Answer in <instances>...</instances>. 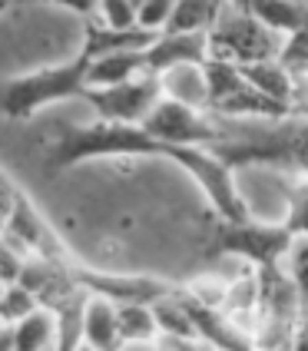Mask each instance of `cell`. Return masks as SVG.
<instances>
[{
  "instance_id": "cell-1",
  "label": "cell",
  "mask_w": 308,
  "mask_h": 351,
  "mask_svg": "<svg viewBox=\"0 0 308 351\" xmlns=\"http://www.w3.org/2000/svg\"><path fill=\"white\" fill-rule=\"evenodd\" d=\"M169 159L173 166H179L186 176H193V182L202 189V195L209 199V206L215 209L219 219L226 222H239L249 219V206L235 186L232 166L222 156H215L212 149L202 146H173L156 139L146 126L139 123H103L93 119L90 126L70 130L63 139H57L50 146V166L67 169V166H80L90 159Z\"/></svg>"
},
{
  "instance_id": "cell-2",
  "label": "cell",
  "mask_w": 308,
  "mask_h": 351,
  "mask_svg": "<svg viewBox=\"0 0 308 351\" xmlns=\"http://www.w3.org/2000/svg\"><path fill=\"white\" fill-rule=\"evenodd\" d=\"M90 63H93V57L80 47V53L70 57L67 63L10 77L7 86H3V117L7 119H30L34 113L47 110L50 103L83 97L86 77H90Z\"/></svg>"
},
{
  "instance_id": "cell-3",
  "label": "cell",
  "mask_w": 308,
  "mask_h": 351,
  "mask_svg": "<svg viewBox=\"0 0 308 351\" xmlns=\"http://www.w3.org/2000/svg\"><path fill=\"white\" fill-rule=\"evenodd\" d=\"M295 235L289 232L285 222H259V219H239L226 222L219 219V226L212 229L209 252L212 255H235L246 258L255 272H272V269H285Z\"/></svg>"
},
{
  "instance_id": "cell-4",
  "label": "cell",
  "mask_w": 308,
  "mask_h": 351,
  "mask_svg": "<svg viewBox=\"0 0 308 351\" xmlns=\"http://www.w3.org/2000/svg\"><path fill=\"white\" fill-rule=\"evenodd\" d=\"M285 50V37L269 30L259 17H252L249 10H239L226 0L222 14L209 30V57L229 60V63H265L279 60Z\"/></svg>"
},
{
  "instance_id": "cell-5",
  "label": "cell",
  "mask_w": 308,
  "mask_h": 351,
  "mask_svg": "<svg viewBox=\"0 0 308 351\" xmlns=\"http://www.w3.org/2000/svg\"><path fill=\"white\" fill-rule=\"evenodd\" d=\"M139 126H146L156 139L163 143H173V146H202V149H215L226 130H219V123L212 113L193 110V106H182L176 99H159L156 110L143 119Z\"/></svg>"
},
{
  "instance_id": "cell-6",
  "label": "cell",
  "mask_w": 308,
  "mask_h": 351,
  "mask_svg": "<svg viewBox=\"0 0 308 351\" xmlns=\"http://www.w3.org/2000/svg\"><path fill=\"white\" fill-rule=\"evenodd\" d=\"M80 99H86L93 117L103 123H143L163 99V83L156 73H143L110 90H83Z\"/></svg>"
},
{
  "instance_id": "cell-7",
  "label": "cell",
  "mask_w": 308,
  "mask_h": 351,
  "mask_svg": "<svg viewBox=\"0 0 308 351\" xmlns=\"http://www.w3.org/2000/svg\"><path fill=\"white\" fill-rule=\"evenodd\" d=\"M209 60V34H159L146 47V70L163 77L166 70L206 63Z\"/></svg>"
},
{
  "instance_id": "cell-8",
  "label": "cell",
  "mask_w": 308,
  "mask_h": 351,
  "mask_svg": "<svg viewBox=\"0 0 308 351\" xmlns=\"http://www.w3.org/2000/svg\"><path fill=\"white\" fill-rule=\"evenodd\" d=\"M163 97L176 99L182 106H193V110H202L209 113L212 97H209V77H206V63H189V66H176V70H166L163 77Z\"/></svg>"
},
{
  "instance_id": "cell-9",
  "label": "cell",
  "mask_w": 308,
  "mask_h": 351,
  "mask_svg": "<svg viewBox=\"0 0 308 351\" xmlns=\"http://www.w3.org/2000/svg\"><path fill=\"white\" fill-rule=\"evenodd\" d=\"M113 298L106 295H90L86 302V315H83V345L97 351H119V315H116Z\"/></svg>"
},
{
  "instance_id": "cell-10",
  "label": "cell",
  "mask_w": 308,
  "mask_h": 351,
  "mask_svg": "<svg viewBox=\"0 0 308 351\" xmlns=\"http://www.w3.org/2000/svg\"><path fill=\"white\" fill-rule=\"evenodd\" d=\"M150 73L146 70V50H119V53H106L90 63V77H86V90H110L119 83Z\"/></svg>"
},
{
  "instance_id": "cell-11",
  "label": "cell",
  "mask_w": 308,
  "mask_h": 351,
  "mask_svg": "<svg viewBox=\"0 0 308 351\" xmlns=\"http://www.w3.org/2000/svg\"><path fill=\"white\" fill-rule=\"evenodd\" d=\"M54 341H57V318L50 308H37L17 325H3V351H47Z\"/></svg>"
},
{
  "instance_id": "cell-12",
  "label": "cell",
  "mask_w": 308,
  "mask_h": 351,
  "mask_svg": "<svg viewBox=\"0 0 308 351\" xmlns=\"http://www.w3.org/2000/svg\"><path fill=\"white\" fill-rule=\"evenodd\" d=\"M242 77L249 80L255 90H262L265 97H272L275 103H285L295 110V99H298V86H295V73L282 60H265V63H246L239 66Z\"/></svg>"
},
{
  "instance_id": "cell-13",
  "label": "cell",
  "mask_w": 308,
  "mask_h": 351,
  "mask_svg": "<svg viewBox=\"0 0 308 351\" xmlns=\"http://www.w3.org/2000/svg\"><path fill=\"white\" fill-rule=\"evenodd\" d=\"M249 14L275 34L292 37L308 27V0H252Z\"/></svg>"
},
{
  "instance_id": "cell-14",
  "label": "cell",
  "mask_w": 308,
  "mask_h": 351,
  "mask_svg": "<svg viewBox=\"0 0 308 351\" xmlns=\"http://www.w3.org/2000/svg\"><path fill=\"white\" fill-rule=\"evenodd\" d=\"M226 0H176L173 20L163 34H209Z\"/></svg>"
},
{
  "instance_id": "cell-15",
  "label": "cell",
  "mask_w": 308,
  "mask_h": 351,
  "mask_svg": "<svg viewBox=\"0 0 308 351\" xmlns=\"http://www.w3.org/2000/svg\"><path fill=\"white\" fill-rule=\"evenodd\" d=\"M119 341L123 345H150L159 338V322H156L153 302H123L119 308Z\"/></svg>"
},
{
  "instance_id": "cell-16",
  "label": "cell",
  "mask_w": 308,
  "mask_h": 351,
  "mask_svg": "<svg viewBox=\"0 0 308 351\" xmlns=\"http://www.w3.org/2000/svg\"><path fill=\"white\" fill-rule=\"evenodd\" d=\"M40 305V298L30 289H23V285H7L3 289V302H0V318H3V325H17L23 322L27 315H34Z\"/></svg>"
},
{
  "instance_id": "cell-17",
  "label": "cell",
  "mask_w": 308,
  "mask_h": 351,
  "mask_svg": "<svg viewBox=\"0 0 308 351\" xmlns=\"http://www.w3.org/2000/svg\"><path fill=\"white\" fill-rule=\"evenodd\" d=\"M110 30H136L139 27V7L130 0H99L97 17Z\"/></svg>"
},
{
  "instance_id": "cell-18",
  "label": "cell",
  "mask_w": 308,
  "mask_h": 351,
  "mask_svg": "<svg viewBox=\"0 0 308 351\" xmlns=\"http://www.w3.org/2000/svg\"><path fill=\"white\" fill-rule=\"evenodd\" d=\"M295 239H308V179L289 189V213L282 219Z\"/></svg>"
},
{
  "instance_id": "cell-19",
  "label": "cell",
  "mask_w": 308,
  "mask_h": 351,
  "mask_svg": "<svg viewBox=\"0 0 308 351\" xmlns=\"http://www.w3.org/2000/svg\"><path fill=\"white\" fill-rule=\"evenodd\" d=\"M285 272H289L292 285L298 292V302L308 312V239H295L289 258H285Z\"/></svg>"
},
{
  "instance_id": "cell-20",
  "label": "cell",
  "mask_w": 308,
  "mask_h": 351,
  "mask_svg": "<svg viewBox=\"0 0 308 351\" xmlns=\"http://www.w3.org/2000/svg\"><path fill=\"white\" fill-rule=\"evenodd\" d=\"M173 10H176V0H146L139 7V27L150 30V34H163L173 20Z\"/></svg>"
},
{
  "instance_id": "cell-21",
  "label": "cell",
  "mask_w": 308,
  "mask_h": 351,
  "mask_svg": "<svg viewBox=\"0 0 308 351\" xmlns=\"http://www.w3.org/2000/svg\"><path fill=\"white\" fill-rule=\"evenodd\" d=\"M37 3L63 7V10H70V14H80L83 20H93L97 17V7H99V0H37Z\"/></svg>"
},
{
  "instance_id": "cell-22",
  "label": "cell",
  "mask_w": 308,
  "mask_h": 351,
  "mask_svg": "<svg viewBox=\"0 0 308 351\" xmlns=\"http://www.w3.org/2000/svg\"><path fill=\"white\" fill-rule=\"evenodd\" d=\"M292 351H308V318L302 315V322H298V328L292 335Z\"/></svg>"
},
{
  "instance_id": "cell-23",
  "label": "cell",
  "mask_w": 308,
  "mask_h": 351,
  "mask_svg": "<svg viewBox=\"0 0 308 351\" xmlns=\"http://www.w3.org/2000/svg\"><path fill=\"white\" fill-rule=\"evenodd\" d=\"M202 351H222V348H212V345H206V341H202Z\"/></svg>"
},
{
  "instance_id": "cell-24",
  "label": "cell",
  "mask_w": 308,
  "mask_h": 351,
  "mask_svg": "<svg viewBox=\"0 0 308 351\" xmlns=\"http://www.w3.org/2000/svg\"><path fill=\"white\" fill-rule=\"evenodd\" d=\"M77 351H97V348H90V345H80V348Z\"/></svg>"
}]
</instances>
